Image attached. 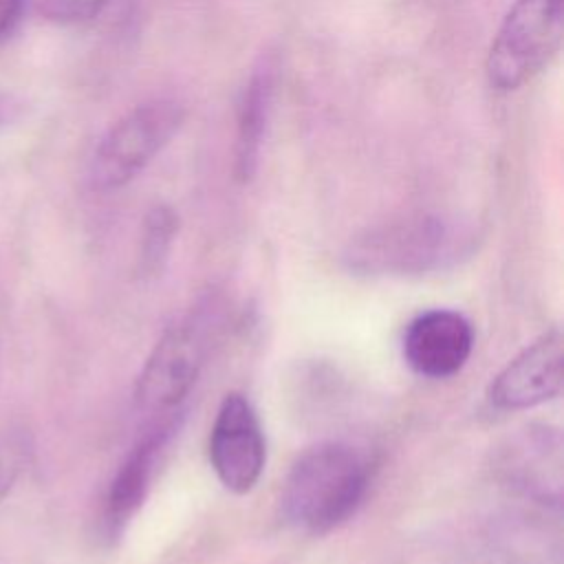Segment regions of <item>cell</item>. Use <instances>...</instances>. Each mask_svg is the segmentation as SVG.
I'll use <instances>...</instances> for the list:
<instances>
[{
	"instance_id": "7a4b0ae2",
	"label": "cell",
	"mask_w": 564,
	"mask_h": 564,
	"mask_svg": "<svg viewBox=\"0 0 564 564\" xmlns=\"http://www.w3.org/2000/svg\"><path fill=\"white\" fill-rule=\"evenodd\" d=\"M370 480L368 458L341 441H324L291 465L280 496L282 518L297 531L322 535L346 522Z\"/></svg>"
},
{
	"instance_id": "5b68a950",
	"label": "cell",
	"mask_w": 564,
	"mask_h": 564,
	"mask_svg": "<svg viewBox=\"0 0 564 564\" xmlns=\"http://www.w3.org/2000/svg\"><path fill=\"white\" fill-rule=\"evenodd\" d=\"M203 322L200 315H189L172 324L148 355L134 386V401L152 419L181 412V403L192 392L207 352Z\"/></svg>"
},
{
	"instance_id": "52a82bcc",
	"label": "cell",
	"mask_w": 564,
	"mask_h": 564,
	"mask_svg": "<svg viewBox=\"0 0 564 564\" xmlns=\"http://www.w3.org/2000/svg\"><path fill=\"white\" fill-rule=\"evenodd\" d=\"M562 333L551 328L520 350L491 381L489 403L498 410H527L555 399L562 390Z\"/></svg>"
},
{
	"instance_id": "9a60e30c",
	"label": "cell",
	"mask_w": 564,
	"mask_h": 564,
	"mask_svg": "<svg viewBox=\"0 0 564 564\" xmlns=\"http://www.w3.org/2000/svg\"><path fill=\"white\" fill-rule=\"evenodd\" d=\"M29 0H0V44L13 37L24 20Z\"/></svg>"
},
{
	"instance_id": "4fadbf2b",
	"label": "cell",
	"mask_w": 564,
	"mask_h": 564,
	"mask_svg": "<svg viewBox=\"0 0 564 564\" xmlns=\"http://www.w3.org/2000/svg\"><path fill=\"white\" fill-rule=\"evenodd\" d=\"M33 456V441L29 432L11 427L0 432V502L9 496Z\"/></svg>"
},
{
	"instance_id": "7c38bea8",
	"label": "cell",
	"mask_w": 564,
	"mask_h": 564,
	"mask_svg": "<svg viewBox=\"0 0 564 564\" xmlns=\"http://www.w3.org/2000/svg\"><path fill=\"white\" fill-rule=\"evenodd\" d=\"M178 231V216L176 212L159 203L148 209L143 218V234H141V253H139V269L143 275L156 278L161 275L167 258L172 242Z\"/></svg>"
},
{
	"instance_id": "30bf717a",
	"label": "cell",
	"mask_w": 564,
	"mask_h": 564,
	"mask_svg": "<svg viewBox=\"0 0 564 564\" xmlns=\"http://www.w3.org/2000/svg\"><path fill=\"white\" fill-rule=\"evenodd\" d=\"M178 421L181 412L150 419L143 434L121 460L106 494L104 522L110 535H119L143 505L154 476V465L170 436L178 430Z\"/></svg>"
},
{
	"instance_id": "6da1fadb",
	"label": "cell",
	"mask_w": 564,
	"mask_h": 564,
	"mask_svg": "<svg viewBox=\"0 0 564 564\" xmlns=\"http://www.w3.org/2000/svg\"><path fill=\"white\" fill-rule=\"evenodd\" d=\"M474 245L476 231L469 223L416 212L361 229L341 258L357 275H425L467 258Z\"/></svg>"
},
{
	"instance_id": "9c48e42d",
	"label": "cell",
	"mask_w": 564,
	"mask_h": 564,
	"mask_svg": "<svg viewBox=\"0 0 564 564\" xmlns=\"http://www.w3.org/2000/svg\"><path fill=\"white\" fill-rule=\"evenodd\" d=\"M498 471L527 498L560 507L562 502V438L557 430L531 425L507 441Z\"/></svg>"
},
{
	"instance_id": "ba28073f",
	"label": "cell",
	"mask_w": 564,
	"mask_h": 564,
	"mask_svg": "<svg viewBox=\"0 0 564 564\" xmlns=\"http://www.w3.org/2000/svg\"><path fill=\"white\" fill-rule=\"evenodd\" d=\"M474 350V326L458 311L432 308L416 315L403 333V359L427 379L456 375Z\"/></svg>"
},
{
	"instance_id": "277c9868",
	"label": "cell",
	"mask_w": 564,
	"mask_h": 564,
	"mask_svg": "<svg viewBox=\"0 0 564 564\" xmlns=\"http://www.w3.org/2000/svg\"><path fill=\"white\" fill-rule=\"evenodd\" d=\"M185 115V106L174 97H154L126 112L106 130L90 156L93 187L110 192L134 181L174 139Z\"/></svg>"
},
{
	"instance_id": "3957f363",
	"label": "cell",
	"mask_w": 564,
	"mask_h": 564,
	"mask_svg": "<svg viewBox=\"0 0 564 564\" xmlns=\"http://www.w3.org/2000/svg\"><path fill=\"white\" fill-rule=\"evenodd\" d=\"M564 0H516L487 53V82L511 93L540 75L560 53Z\"/></svg>"
},
{
	"instance_id": "5bb4252c",
	"label": "cell",
	"mask_w": 564,
	"mask_h": 564,
	"mask_svg": "<svg viewBox=\"0 0 564 564\" xmlns=\"http://www.w3.org/2000/svg\"><path fill=\"white\" fill-rule=\"evenodd\" d=\"M108 0H40V11L46 20L55 24H84L95 20Z\"/></svg>"
},
{
	"instance_id": "8992f818",
	"label": "cell",
	"mask_w": 564,
	"mask_h": 564,
	"mask_svg": "<svg viewBox=\"0 0 564 564\" xmlns=\"http://www.w3.org/2000/svg\"><path fill=\"white\" fill-rule=\"evenodd\" d=\"M209 463L220 485L234 494L251 491L267 463V441L251 401L229 392L218 405L209 434Z\"/></svg>"
},
{
	"instance_id": "8fae6325",
	"label": "cell",
	"mask_w": 564,
	"mask_h": 564,
	"mask_svg": "<svg viewBox=\"0 0 564 564\" xmlns=\"http://www.w3.org/2000/svg\"><path fill=\"white\" fill-rule=\"evenodd\" d=\"M275 93V64L271 57H260L236 104V137H234V178L249 183L260 165V154L267 137L271 104Z\"/></svg>"
}]
</instances>
